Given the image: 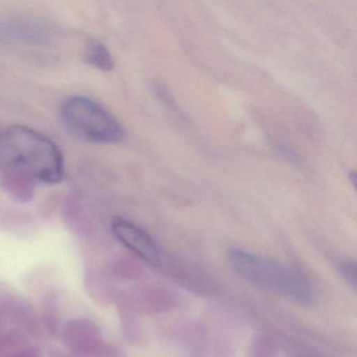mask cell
<instances>
[{"label": "cell", "mask_w": 357, "mask_h": 357, "mask_svg": "<svg viewBox=\"0 0 357 357\" xmlns=\"http://www.w3.org/2000/svg\"><path fill=\"white\" fill-rule=\"evenodd\" d=\"M0 165L35 183H57L64 175V158L58 146L22 125L0 129Z\"/></svg>", "instance_id": "6da1fadb"}, {"label": "cell", "mask_w": 357, "mask_h": 357, "mask_svg": "<svg viewBox=\"0 0 357 357\" xmlns=\"http://www.w3.org/2000/svg\"><path fill=\"white\" fill-rule=\"evenodd\" d=\"M229 261L240 278L254 285L277 292L300 304L312 302V291L306 280L291 267L275 259L231 250Z\"/></svg>", "instance_id": "7a4b0ae2"}, {"label": "cell", "mask_w": 357, "mask_h": 357, "mask_svg": "<svg viewBox=\"0 0 357 357\" xmlns=\"http://www.w3.org/2000/svg\"><path fill=\"white\" fill-rule=\"evenodd\" d=\"M60 116L66 129L84 141L116 144L125 139L124 128L116 116L89 98H68L60 108Z\"/></svg>", "instance_id": "3957f363"}, {"label": "cell", "mask_w": 357, "mask_h": 357, "mask_svg": "<svg viewBox=\"0 0 357 357\" xmlns=\"http://www.w3.org/2000/svg\"><path fill=\"white\" fill-rule=\"evenodd\" d=\"M66 346L75 354L98 357L104 351L103 342L95 324L86 319H73L63 329Z\"/></svg>", "instance_id": "277c9868"}, {"label": "cell", "mask_w": 357, "mask_h": 357, "mask_svg": "<svg viewBox=\"0 0 357 357\" xmlns=\"http://www.w3.org/2000/svg\"><path fill=\"white\" fill-rule=\"evenodd\" d=\"M112 229L116 239L128 250L150 264L160 263V252L158 245L145 231L123 218L114 219Z\"/></svg>", "instance_id": "5b68a950"}, {"label": "cell", "mask_w": 357, "mask_h": 357, "mask_svg": "<svg viewBox=\"0 0 357 357\" xmlns=\"http://www.w3.org/2000/svg\"><path fill=\"white\" fill-rule=\"evenodd\" d=\"M51 37L49 28L30 20H8L0 22V39L11 43H45Z\"/></svg>", "instance_id": "8992f818"}, {"label": "cell", "mask_w": 357, "mask_h": 357, "mask_svg": "<svg viewBox=\"0 0 357 357\" xmlns=\"http://www.w3.org/2000/svg\"><path fill=\"white\" fill-rule=\"evenodd\" d=\"M83 56L86 63L97 70L102 72H110L114 70V59L112 53L106 45L99 41H89L85 45Z\"/></svg>", "instance_id": "52a82bcc"}, {"label": "cell", "mask_w": 357, "mask_h": 357, "mask_svg": "<svg viewBox=\"0 0 357 357\" xmlns=\"http://www.w3.org/2000/svg\"><path fill=\"white\" fill-rule=\"evenodd\" d=\"M33 183L34 181L16 173L9 172L7 176L8 190L22 202L30 199L29 195L33 194Z\"/></svg>", "instance_id": "ba28073f"}, {"label": "cell", "mask_w": 357, "mask_h": 357, "mask_svg": "<svg viewBox=\"0 0 357 357\" xmlns=\"http://www.w3.org/2000/svg\"><path fill=\"white\" fill-rule=\"evenodd\" d=\"M340 271L344 281L348 282L353 288H356V263L354 261L347 260L340 264Z\"/></svg>", "instance_id": "9c48e42d"}, {"label": "cell", "mask_w": 357, "mask_h": 357, "mask_svg": "<svg viewBox=\"0 0 357 357\" xmlns=\"http://www.w3.org/2000/svg\"><path fill=\"white\" fill-rule=\"evenodd\" d=\"M9 357H40V354L36 349H26V350L20 351Z\"/></svg>", "instance_id": "30bf717a"}]
</instances>
